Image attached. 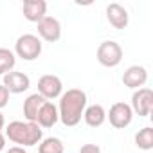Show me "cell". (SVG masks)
<instances>
[{"label":"cell","instance_id":"cell-8","mask_svg":"<svg viewBox=\"0 0 153 153\" xmlns=\"http://www.w3.org/2000/svg\"><path fill=\"white\" fill-rule=\"evenodd\" d=\"M38 34L42 40L54 43L61 38V24L54 16H45L38 22Z\"/></svg>","mask_w":153,"mask_h":153},{"label":"cell","instance_id":"cell-23","mask_svg":"<svg viewBox=\"0 0 153 153\" xmlns=\"http://www.w3.org/2000/svg\"><path fill=\"white\" fill-rule=\"evenodd\" d=\"M4 126H6V119H4V115H2V112H0V133H2V130H4Z\"/></svg>","mask_w":153,"mask_h":153},{"label":"cell","instance_id":"cell-13","mask_svg":"<svg viewBox=\"0 0 153 153\" xmlns=\"http://www.w3.org/2000/svg\"><path fill=\"white\" fill-rule=\"evenodd\" d=\"M59 121V115H58V106L52 103V101H45L38 112V117H36V124L40 128H52L56 123Z\"/></svg>","mask_w":153,"mask_h":153},{"label":"cell","instance_id":"cell-4","mask_svg":"<svg viewBox=\"0 0 153 153\" xmlns=\"http://www.w3.org/2000/svg\"><path fill=\"white\" fill-rule=\"evenodd\" d=\"M97 61L103 67H117L123 61V49L117 42L114 40H106L97 47Z\"/></svg>","mask_w":153,"mask_h":153},{"label":"cell","instance_id":"cell-2","mask_svg":"<svg viewBox=\"0 0 153 153\" xmlns=\"http://www.w3.org/2000/svg\"><path fill=\"white\" fill-rule=\"evenodd\" d=\"M6 139L11 142L25 148V146H36L43 139V130L36 123L29 121H13L6 126Z\"/></svg>","mask_w":153,"mask_h":153},{"label":"cell","instance_id":"cell-3","mask_svg":"<svg viewBox=\"0 0 153 153\" xmlns=\"http://www.w3.org/2000/svg\"><path fill=\"white\" fill-rule=\"evenodd\" d=\"M42 54V40L34 34H22L15 43V56L24 61H34Z\"/></svg>","mask_w":153,"mask_h":153},{"label":"cell","instance_id":"cell-9","mask_svg":"<svg viewBox=\"0 0 153 153\" xmlns=\"http://www.w3.org/2000/svg\"><path fill=\"white\" fill-rule=\"evenodd\" d=\"M9 94H22L25 90H29L31 87V79L29 76L24 74V72H16V70H11L7 74H4V83H2Z\"/></svg>","mask_w":153,"mask_h":153},{"label":"cell","instance_id":"cell-18","mask_svg":"<svg viewBox=\"0 0 153 153\" xmlns=\"http://www.w3.org/2000/svg\"><path fill=\"white\" fill-rule=\"evenodd\" d=\"M15 65H16V56H15V52L13 51H9V49H0V74H7V72H11L13 68H15Z\"/></svg>","mask_w":153,"mask_h":153},{"label":"cell","instance_id":"cell-22","mask_svg":"<svg viewBox=\"0 0 153 153\" xmlns=\"http://www.w3.org/2000/svg\"><path fill=\"white\" fill-rule=\"evenodd\" d=\"M4 148H6V135L0 133V151H2Z\"/></svg>","mask_w":153,"mask_h":153},{"label":"cell","instance_id":"cell-17","mask_svg":"<svg viewBox=\"0 0 153 153\" xmlns=\"http://www.w3.org/2000/svg\"><path fill=\"white\" fill-rule=\"evenodd\" d=\"M135 144H137L139 149L149 151L153 148V128L151 126H146V128L139 130L135 133Z\"/></svg>","mask_w":153,"mask_h":153},{"label":"cell","instance_id":"cell-5","mask_svg":"<svg viewBox=\"0 0 153 153\" xmlns=\"http://www.w3.org/2000/svg\"><path fill=\"white\" fill-rule=\"evenodd\" d=\"M130 108L139 117H148L151 114V110H153V92H151V88L142 87V88L135 90L133 96H131Z\"/></svg>","mask_w":153,"mask_h":153},{"label":"cell","instance_id":"cell-6","mask_svg":"<svg viewBox=\"0 0 153 153\" xmlns=\"http://www.w3.org/2000/svg\"><path fill=\"white\" fill-rule=\"evenodd\" d=\"M106 119L110 121V124L117 130H124L126 126L131 124V119H133V112L130 108V105L119 101V103H114L110 106V112L106 114Z\"/></svg>","mask_w":153,"mask_h":153},{"label":"cell","instance_id":"cell-16","mask_svg":"<svg viewBox=\"0 0 153 153\" xmlns=\"http://www.w3.org/2000/svg\"><path fill=\"white\" fill-rule=\"evenodd\" d=\"M63 151H65V144L58 137L42 139V142L38 146V153H63Z\"/></svg>","mask_w":153,"mask_h":153},{"label":"cell","instance_id":"cell-21","mask_svg":"<svg viewBox=\"0 0 153 153\" xmlns=\"http://www.w3.org/2000/svg\"><path fill=\"white\" fill-rule=\"evenodd\" d=\"M6 153H27V151H25V148H22V146H13V148H9Z\"/></svg>","mask_w":153,"mask_h":153},{"label":"cell","instance_id":"cell-10","mask_svg":"<svg viewBox=\"0 0 153 153\" xmlns=\"http://www.w3.org/2000/svg\"><path fill=\"white\" fill-rule=\"evenodd\" d=\"M148 81V70L140 65H131L124 70L123 74V83L124 87L128 88H133V90H139L146 85Z\"/></svg>","mask_w":153,"mask_h":153},{"label":"cell","instance_id":"cell-20","mask_svg":"<svg viewBox=\"0 0 153 153\" xmlns=\"http://www.w3.org/2000/svg\"><path fill=\"white\" fill-rule=\"evenodd\" d=\"M79 153H101V148L97 144H83L79 148Z\"/></svg>","mask_w":153,"mask_h":153},{"label":"cell","instance_id":"cell-15","mask_svg":"<svg viewBox=\"0 0 153 153\" xmlns=\"http://www.w3.org/2000/svg\"><path fill=\"white\" fill-rule=\"evenodd\" d=\"M45 101H47V99H43L38 92H36V94H31V96L24 101V117H25V121L36 123L38 112H40V108H42V105H43Z\"/></svg>","mask_w":153,"mask_h":153},{"label":"cell","instance_id":"cell-7","mask_svg":"<svg viewBox=\"0 0 153 153\" xmlns=\"http://www.w3.org/2000/svg\"><path fill=\"white\" fill-rule=\"evenodd\" d=\"M38 94L47 99V101H52V99H58L61 94H63V83L58 76L54 74H45L38 79Z\"/></svg>","mask_w":153,"mask_h":153},{"label":"cell","instance_id":"cell-19","mask_svg":"<svg viewBox=\"0 0 153 153\" xmlns=\"http://www.w3.org/2000/svg\"><path fill=\"white\" fill-rule=\"evenodd\" d=\"M7 103H9V92L4 85H0V110L7 106Z\"/></svg>","mask_w":153,"mask_h":153},{"label":"cell","instance_id":"cell-11","mask_svg":"<svg viewBox=\"0 0 153 153\" xmlns=\"http://www.w3.org/2000/svg\"><path fill=\"white\" fill-rule=\"evenodd\" d=\"M106 20L110 22V25L114 29H126V25L130 22V15L124 6L114 2V4L106 6Z\"/></svg>","mask_w":153,"mask_h":153},{"label":"cell","instance_id":"cell-12","mask_svg":"<svg viewBox=\"0 0 153 153\" xmlns=\"http://www.w3.org/2000/svg\"><path fill=\"white\" fill-rule=\"evenodd\" d=\"M22 11H24L25 20L38 24L42 18L47 16V2L45 0H25L22 6Z\"/></svg>","mask_w":153,"mask_h":153},{"label":"cell","instance_id":"cell-1","mask_svg":"<svg viewBox=\"0 0 153 153\" xmlns=\"http://www.w3.org/2000/svg\"><path fill=\"white\" fill-rule=\"evenodd\" d=\"M85 108H87V94L81 88H68L59 96L58 115L65 126L79 124Z\"/></svg>","mask_w":153,"mask_h":153},{"label":"cell","instance_id":"cell-14","mask_svg":"<svg viewBox=\"0 0 153 153\" xmlns=\"http://www.w3.org/2000/svg\"><path fill=\"white\" fill-rule=\"evenodd\" d=\"M83 119L90 128H99L106 121V110L101 105H90L83 112Z\"/></svg>","mask_w":153,"mask_h":153}]
</instances>
